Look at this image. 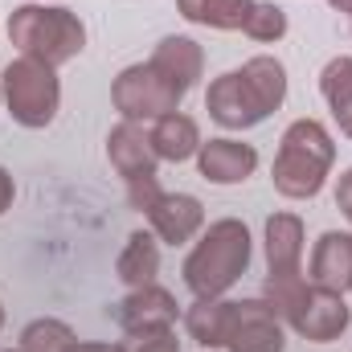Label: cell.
Segmentation results:
<instances>
[{"instance_id": "obj_16", "label": "cell", "mask_w": 352, "mask_h": 352, "mask_svg": "<svg viewBox=\"0 0 352 352\" xmlns=\"http://www.w3.org/2000/svg\"><path fill=\"white\" fill-rule=\"evenodd\" d=\"M148 62H152L164 78H173L176 87L188 94V90L197 87L201 70H205V50H201L192 37H164Z\"/></svg>"}, {"instance_id": "obj_19", "label": "cell", "mask_w": 352, "mask_h": 352, "mask_svg": "<svg viewBox=\"0 0 352 352\" xmlns=\"http://www.w3.org/2000/svg\"><path fill=\"white\" fill-rule=\"evenodd\" d=\"M254 0H176V12L192 25H205V29H242L246 16H250Z\"/></svg>"}, {"instance_id": "obj_12", "label": "cell", "mask_w": 352, "mask_h": 352, "mask_svg": "<svg viewBox=\"0 0 352 352\" xmlns=\"http://www.w3.org/2000/svg\"><path fill=\"white\" fill-rule=\"evenodd\" d=\"M307 283L336 291V295L352 291V234H340V230L320 234L311 263H307Z\"/></svg>"}, {"instance_id": "obj_31", "label": "cell", "mask_w": 352, "mask_h": 352, "mask_svg": "<svg viewBox=\"0 0 352 352\" xmlns=\"http://www.w3.org/2000/svg\"><path fill=\"white\" fill-rule=\"evenodd\" d=\"M0 328H4V303H0Z\"/></svg>"}, {"instance_id": "obj_2", "label": "cell", "mask_w": 352, "mask_h": 352, "mask_svg": "<svg viewBox=\"0 0 352 352\" xmlns=\"http://www.w3.org/2000/svg\"><path fill=\"white\" fill-rule=\"evenodd\" d=\"M336 164V144L328 135V127L320 119H295L283 140H278V156H274V192L287 201H311L320 197V188L328 184V173Z\"/></svg>"}, {"instance_id": "obj_28", "label": "cell", "mask_w": 352, "mask_h": 352, "mask_svg": "<svg viewBox=\"0 0 352 352\" xmlns=\"http://www.w3.org/2000/svg\"><path fill=\"white\" fill-rule=\"evenodd\" d=\"M12 197H16V184H12V176H8V168L0 164V217L8 213V205H12Z\"/></svg>"}, {"instance_id": "obj_6", "label": "cell", "mask_w": 352, "mask_h": 352, "mask_svg": "<svg viewBox=\"0 0 352 352\" xmlns=\"http://www.w3.org/2000/svg\"><path fill=\"white\" fill-rule=\"evenodd\" d=\"M283 320H287L303 340H311V344H332V340H340V336L349 332L352 311H349V303H344V295L307 283V287L291 299V307L283 311Z\"/></svg>"}, {"instance_id": "obj_9", "label": "cell", "mask_w": 352, "mask_h": 352, "mask_svg": "<svg viewBox=\"0 0 352 352\" xmlns=\"http://www.w3.org/2000/svg\"><path fill=\"white\" fill-rule=\"evenodd\" d=\"M152 234L168 246H184L205 230V205L192 192H160V201L144 213Z\"/></svg>"}, {"instance_id": "obj_15", "label": "cell", "mask_w": 352, "mask_h": 352, "mask_svg": "<svg viewBox=\"0 0 352 352\" xmlns=\"http://www.w3.org/2000/svg\"><path fill=\"white\" fill-rule=\"evenodd\" d=\"M148 140H152V152H156L160 160H168V164H184V160H192V156L201 152V144H205L197 119L184 115V111H173V115L156 119L152 131H148Z\"/></svg>"}, {"instance_id": "obj_32", "label": "cell", "mask_w": 352, "mask_h": 352, "mask_svg": "<svg viewBox=\"0 0 352 352\" xmlns=\"http://www.w3.org/2000/svg\"><path fill=\"white\" fill-rule=\"evenodd\" d=\"M0 102H4V90H0Z\"/></svg>"}, {"instance_id": "obj_30", "label": "cell", "mask_w": 352, "mask_h": 352, "mask_svg": "<svg viewBox=\"0 0 352 352\" xmlns=\"http://www.w3.org/2000/svg\"><path fill=\"white\" fill-rule=\"evenodd\" d=\"M328 4H332L336 12H349V16H352V0H328Z\"/></svg>"}, {"instance_id": "obj_29", "label": "cell", "mask_w": 352, "mask_h": 352, "mask_svg": "<svg viewBox=\"0 0 352 352\" xmlns=\"http://www.w3.org/2000/svg\"><path fill=\"white\" fill-rule=\"evenodd\" d=\"M336 123H340V135L352 140V102L344 107V111H336Z\"/></svg>"}, {"instance_id": "obj_18", "label": "cell", "mask_w": 352, "mask_h": 352, "mask_svg": "<svg viewBox=\"0 0 352 352\" xmlns=\"http://www.w3.org/2000/svg\"><path fill=\"white\" fill-rule=\"evenodd\" d=\"M230 316H234V303L230 299H197L184 311V328H188V336L201 349H226Z\"/></svg>"}, {"instance_id": "obj_26", "label": "cell", "mask_w": 352, "mask_h": 352, "mask_svg": "<svg viewBox=\"0 0 352 352\" xmlns=\"http://www.w3.org/2000/svg\"><path fill=\"white\" fill-rule=\"evenodd\" d=\"M336 209L352 221V168H344L340 180H336Z\"/></svg>"}, {"instance_id": "obj_22", "label": "cell", "mask_w": 352, "mask_h": 352, "mask_svg": "<svg viewBox=\"0 0 352 352\" xmlns=\"http://www.w3.org/2000/svg\"><path fill=\"white\" fill-rule=\"evenodd\" d=\"M242 33H246L250 41H263V45L283 41V37H287V12H283L278 4H270V0H254V8H250Z\"/></svg>"}, {"instance_id": "obj_8", "label": "cell", "mask_w": 352, "mask_h": 352, "mask_svg": "<svg viewBox=\"0 0 352 352\" xmlns=\"http://www.w3.org/2000/svg\"><path fill=\"white\" fill-rule=\"evenodd\" d=\"M226 349L230 352H283L287 349V332H283L278 311L266 299H242V303H234Z\"/></svg>"}, {"instance_id": "obj_1", "label": "cell", "mask_w": 352, "mask_h": 352, "mask_svg": "<svg viewBox=\"0 0 352 352\" xmlns=\"http://www.w3.org/2000/svg\"><path fill=\"white\" fill-rule=\"evenodd\" d=\"M250 250H254V242H250L246 221H238V217L213 221L180 266L184 287L197 299H221L250 270Z\"/></svg>"}, {"instance_id": "obj_10", "label": "cell", "mask_w": 352, "mask_h": 352, "mask_svg": "<svg viewBox=\"0 0 352 352\" xmlns=\"http://www.w3.org/2000/svg\"><path fill=\"white\" fill-rule=\"evenodd\" d=\"M107 160H111V168L123 176L127 184L156 176V164H160V156L152 152L148 131L140 123H127V119L111 127V135H107Z\"/></svg>"}, {"instance_id": "obj_13", "label": "cell", "mask_w": 352, "mask_h": 352, "mask_svg": "<svg viewBox=\"0 0 352 352\" xmlns=\"http://www.w3.org/2000/svg\"><path fill=\"white\" fill-rule=\"evenodd\" d=\"M180 307H176V295L164 291L160 283H148V287H135L123 303H115V320L123 332H140V328H164L176 324Z\"/></svg>"}, {"instance_id": "obj_27", "label": "cell", "mask_w": 352, "mask_h": 352, "mask_svg": "<svg viewBox=\"0 0 352 352\" xmlns=\"http://www.w3.org/2000/svg\"><path fill=\"white\" fill-rule=\"evenodd\" d=\"M66 352H127L123 340H74Z\"/></svg>"}, {"instance_id": "obj_5", "label": "cell", "mask_w": 352, "mask_h": 352, "mask_svg": "<svg viewBox=\"0 0 352 352\" xmlns=\"http://www.w3.org/2000/svg\"><path fill=\"white\" fill-rule=\"evenodd\" d=\"M180 98H184V90L173 78H164L152 62L127 66L111 87V102L127 123H156V119L180 111Z\"/></svg>"}, {"instance_id": "obj_24", "label": "cell", "mask_w": 352, "mask_h": 352, "mask_svg": "<svg viewBox=\"0 0 352 352\" xmlns=\"http://www.w3.org/2000/svg\"><path fill=\"white\" fill-rule=\"evenodd\" d=\"M123 349L127 352H180V340H176L173 324H164V328H140V332H127Z\"/></svg>"}, {"instance_id": "obj_11", "label": "cell", "mask_w": 352, "mask_h": 352, "mask_svg": "<svg viewBox=\"0 0 352 352\" xmlns=\"http://www.w3.org/2000/svg\"><path fill=\"white\" fill-rule=\"evenodd\" d=\"M254 168H258L254 144H242V140H230V135L209 140L197 152V173L209 184H242V180L254 176Z\"/></svg>"}, {"instance_id": "obj_7", "label": "cell", "mask_w": 352, "mask_h": 352, "mask_svg": "<svg viewBox=\"0 0 352 352\" xmlns=\"http://www.w3.org/2000/svg\"><path fill=\"white\" fill-rule=\"evenodd\" d=\"M205 111L226 131H250V127H258L266 115H270L266 102L258 98V90L250 87V78L242 70H230V74H221V78L209 82V90H205Z\"/></svg>"}, {"instance_id": "obj_17", "label": "cell", "mask_w": 352, "mask_h": 352, "mask_svg": "<svg viewBox=\"0 0 352 352\" xmlns=\"http://www.w3.org/2000/svg\"><path fill=\"white\" fill-rule=\"evenodd\" d=\"M115 274H119L131 291L156 283V274H160V238H156L152 230H135V234L127 238L119 263H115Z\"/></svg>"}, {"instance_id": "obj_33", "label": "cell", "mask_w": 352, "mask_h": 352, "mask_svg": "<svg viewBox=\"0 0 352 352\" xmlns=\"http://www.w3.org/2000/svg\"><path fill=\"white\" fill-rule=\"evenodd\" d=\"M8 352H21V349H8Z\"/></svg>"}, {"instance_id": "obj_25", "label": "cell", "mask_w": 352, "mask_h": 352, "mask_svg": "<svg viewBox=\"0 0 352 352\" xmlns=\"http://www.w3.org/2000/svg\"><path fill=\"white\" fill-rule=\"evenodd\" d=\"M160 176H148V180H135V184H127V205L135 209V213H148L156 201H160Z\"/></svg>"}, {"instance_id": "obj_20", "label": "cell", "mask_w": 352, "mask_h": 352, "mask_svg": "<svg viewBox=\"0 0 352 352\" xmlns=\"http://www.w3.org/2000/svg\"><path fill=\"white\" fill-rule=\"evenodd\" d=\"M242 74L250 78V87L258 90V98L266 102V111H270V115L287 102V66H283L278 58L258 54V58H250V62L242 66Z\"/></svg>"}, {"instance_id": "obj_3", "label": "cell", "mask_w": 352, "mask_h": 352, "mask_svg": "<svg viewBox=\"0 0 352 352\" xmlns=\"http://www.w3.org/2000/svg\"><path fill=\"white\" fill-rule=\"evenodd\" d=\"M8 41L21 50V58H37L58 70L87 50V25L70 8L21 4L8 16Z\"/></svg>"}, {"instance_id": "obj_4", "label": "cell", "mask_w": 352, "mask_h": 352, "mask_svg": "<svg viewBox=\"0 0 352 352\" xmlns=\"http://www.w3.org/2000/svg\"><path fill=\"white\" fill-rule=\"evenodd\" d=\"M0 90H4V107L12 115V123L41 131L58 119L62 107V82L58 70L37 62V58H12L0 74Z\"/></svg>"}, {"instance_id": "obj_23", "label": "cell", "mask_w": 352, "mask_h": 352, "mask_svg": "<svg viewBox=\"0 0 352 352\" xmlns=\"http://www.w3.org/2000/svg\"><path fill=\"white\" fill-rule=\"evenodd\" d=\"M320 94H324V102L332 107V115L349 107L352 102V58H332V62L324 66V74H320Z\"/></svg>"}, {"instance_id": "obj_21", "label": "cell", "mask_w": 352, "mask_h": 352, "mask_svg": "<svg viewBox=\"0 0 352 352\" xmlns=\"http://www.w3.org/2000/svg\"><path fill=\"white\" fill-rule=\"evenodd\" d=\"M74 328L66 320H54V316H41L33 324H25L21 332V352H66L74 344Z\"/></svg>"}, {"instance_id": "obj_14", "label": "cell", "mask_w": 352, "mask_h": 352, "mask_svg": "<svg viewBox=\"0 0 352 352\" xmlns=\"http://www.w3.org/2000/svg\"><path fill=\"white\" fill-rule=\"evenodd\" d=\"M266 270L270 274H303V217L299 213L266 217Z\"/></svg>"}]
</instances>
